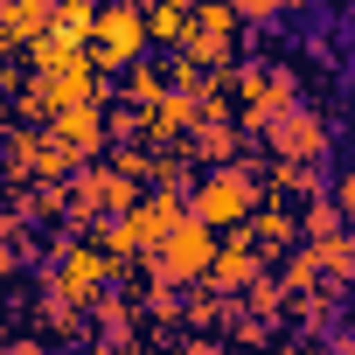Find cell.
Segmentation results:
<instances>
[{
    "instance_id": "obj_1",
    "label": "cell",
    "mask_w": 355,
    "mask_h": 355,
    "mask_svg": "<svg viewBox=\"0 0 355 355\" xmlns=\"http://www.w3.org/2000/svg\"><path fill=\"white\" fill-rule=\"evenodd\" d=\"M196 216H202V223H237V216H244V182H216Z\"/></svg>"
},
{
    "instance_id": "obj_2",
    "label": "cell",
    "mask_w": 355,
    "mask_h": 355,
    "mask_svg": "<svg viewBox=\"0 0 355 355\" xmlns=\"http://www.w3.org/2000/svg\"><path fill=\"white\" fill-rule=\"evenodd\" d=\"M132 35H139V21H132V15H105V21H98L105 56H125V49H132Z\"/></svg>"
},
{
    "instance_id": "obj_3",
    "label": "cell",
    "mask_w": 355,
    "mask_h": 355,
    "mask_svg": "<svg viewBox=\"0 0 355 355\" xmlns=\"http://www.w3.org/2000/svg\"><path fill=\"white\" fill-rule=\"evenodd\" d=\"M230 8H237V15H272L279 0H230Z\"/></svg>"
},
{
    "instance_id": "obj_4",
    "label": "cell",
    "mask_w": 355,
    "mask_h": 355,
    "mask_svg": "<svg viewBox=\"0 0 355 355\" xmlns=\"http://www.w3.org/2000/svg\"><path fill=\"white\" fill-rule=\"evenodd\" d=\"M341 202H348V216H355V182H341Z\"/></svg>"
},
{
    "instance_id": "obj_5",
    "label": "cell",
    "mask_w": 355,
    "mask_h": 355,
    "mask_svg": "<svg viewBox=\"0 0 355 355\" xmlns=\"http://www.w3.org/2000/svg\"><path fill=\"white\" fill-rule=\"evenodd\" d=\"M300 8H306V0H300Z\"/></svg>"
}]
</instances>
